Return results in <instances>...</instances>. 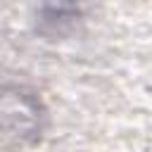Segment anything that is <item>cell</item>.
Returning a JSON list of instances; mask_svg holds the SVG:
<instances>
[{
    "instance_id": "6da1fadb",
    "label": "cell",
    "mask_w": 152,
    "mask_h": 152,
    "mask_svg": "<svg viewBox=\"0 0 152 152\" xmlns=\"http://www.w3.org/2000/svg\"><path fill=\"white\" fill-rule=\"evenodd\" d=\"M76 10V0H45V14L48 21H62Z\"/></svg>"
}]
</instances>
